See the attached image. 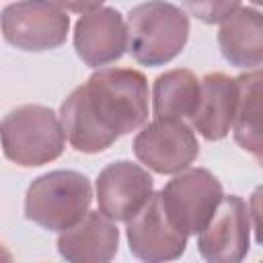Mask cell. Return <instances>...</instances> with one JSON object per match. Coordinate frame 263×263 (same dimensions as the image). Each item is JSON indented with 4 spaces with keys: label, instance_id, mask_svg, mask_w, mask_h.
I'll use <instances>...</instances> for the list:
<instances>
[{
    "label": "cell",
    "instance_id": "1",
    "mask_svg": "<svg viewBox=\"0 0 263 263\" xmlns=\"http://www.w3.org/2000/svg\"><path fill=\"white\" fill-rule=\"evenodd\" d=\"M60 121L70 144L84 154L103 152L148 117V82L132 68H103L62 103Z\"/></svg>",
    "mask_w": 263,
    "mask_h": 263
},
{
    "label": "cell",
    "instance_id": "2",
    "mask_svg": "<svg viewBox=\"0 0 263 263\" xmlns=\"http://www.w3.org/2000/svg\"><path fill=\"white\" fill-rule=\"evenodd\" d=\"M189 37L187 14L164 0L132 8L125 25V49L138 64L162 66L177 58Z\"/></svg>",
    "mask_w": 263,
    "mask_h": 263
},
{
    "label": "cell",
    "instance_id": "3",
    "mask_svg": "<svg viewBox=\"0 0 263 263\" xmlns=\"http://www.w3.org/2000/svg\"><path fill=\"white\" fill-rule=\"evenodd\" d=\"M0 142L8 160L21 166H41L64 152V127L43 105H21L0 121Z\"/></svg>",
    "mask_w": 263,
    "mask_h": 263
},
{
    "label": "cell",
    "instance_id": "4",
    "mask_svg": "<svg viewBox=\"0 0 263 263\" xmlns=\"http://www.w3.org/2000/svg\"><path fill=\"white\" fill-rule=\"evenodd\" d=\"M92 199L90 183L76 171H51L31 183L25 216L45 230H66L84 218Z\"/></svg>",
    "mask_w": 263,
    "mask_h": 263
},
{
    "label": "cell",
    "instance_id": "5",
    "mask_svg": "<svg viewBox=\"0 0 263 263\" xmlns=\"http://www.w3.org/2000/svg\"><path fill=\"white\" fill-rule=\"evenodd\" d=\"M158 195L168 222L185 236L197 234L224 197L220 181L208 168H189L177 175Z\"/></svg>",
    "mask_w": 263,
    "mask_h": 263
},
{
    "label": "cell",
    "instance_id": "6",
    "mask_svg": "<svg viewBox=\"0 0 263 263\" xmlns=\"http://www.w3.org/2000/svg\"><path fill=\"white\" fill-rule=\"evenodd\" d=\"M4 39L23 51H49L66 41L70 18L51 0H21L0 14Z\"/></svg>",
    "mask_w": 263,
    "mask_h": 263
},
{
    "label": "cell",
    "instance_id": "7",
    "mask_svg": "<svg viewBox=\"0 0 263 263\" xmlns=\"http://www.w3.org/2000/svg\"><path fill=\"white\" fill-rule=\"evenodd\" d=\"M140 162L160 175L185 171L199 154V144L189 125L181 119H156L142 127L134 140Z\"/></svg>",
    "mask_w": 263,
    "mask_h": 263
},
{
    "label": "cell",
    "instance_id": "8",
    "mask_svg": "<svg viewBox=\"0 0 263 263\" xmlns=\"http://www.w3.org/2000/svg\"><path fill=\"white\" fill-rule=\"evenodd\" d=\"M197 247L212 263H236L249 253L251 210L238 195L222 197L208 224L197 232Z\"/></svg>",
    "mask_w": 263,
    "mask_h": 263
},
{
    "label": "cell",
    "instance_id": "9",
    "mask_svg": "<svg viewBox=\"0 0 263 263\" xmlns=\"http://www.w3.org/2000/svg\"><path fill=\"white\" fill-rule=\"evenodd\" d=\"M152 197V177L142 166L119 160L105 166L97 179L99 212L113 222L132 220Z\"/></svg>",
    "mask_w": 263,
    "mask_h": 263
},
{
    "label": "cell",
    "instance_id": "10",
    "mask_svg": "<svg viewBox=\"0 0 263 263\" xmlns=\"http://www.w3.org/2000/svg\"><path fill=\"white\" fill-rule=\"evenodd\" d=\"M127 242L136 257L154 263L183 255L187 236L168 222L160 195L152 193L148 203L132 220H127Z\"/></svg>",
    "mask_w": 263,
    "mask_h": 263
},
{
    "label": "cell",
    "instance_id": "11",
    "mask_svg": "<svg viewBox=\"0 0 263 263\" xmlns=\"http://www.w3.org/2000/svg\"><path fill=\"white\" fill-rule=\"evenodd\" d=\"M74 49L90 66H107L125 51V23L115 8H97L80 16L74 27Z\"/></svg>",
    "mask_w": 263,
    "mask_h": 263
},
{
    "label": "cell",
    "instance_id": "12",
    "mask_svg": "<svg viewBox=\"0 0 263 263\" xmlns=\"http://www.w3.org/2000/svg\"><path fill=\"white\" fill-rule=\"evenodd\" d=\"M117 245L119 230L115 222L99 212H86L58 238L60 255L72 263H107L115 257Z\"/></svg>",
    "mask_w": 263,
    "mask_h": 263
},
{
    "label": "cell",
    "instance_id": "13",
    "mask_svg": "<svg viewBox=\"0 0 263 263\" xmlns=\"http://www.w3.org/2000/svg\"><path fill=\"white\" fill-rule=\"evenodd\" d=\"M238 99L236 78H230L222 72H210L199 80V101L189 117L193 127L205 140H222L234 119Z\"/></svg>",
    "mask_w": 263,
    "mask_h": 263
},
{
    "label": "cell",
    "instance_id": "14",
    "mask_svg": "<svg viewBox=\"0 0 263 263\" xmlns=\"http://www.w3.org/2000/svg\"><path fill=\"white\" fill-rule=\"evenodd\" d=\"M222 55L236 68L255 70L263 60V21L255 8H238L222 21L218 33Z\"/></svg>",
    "mask_w": 263,
    "mask_h": 263
},
{
    "label": "cell",
    "instance_id": "15",
    "mask_svg": "<svg viewBox=\"0 0 263 263\" xmlns=\"http://www.w3.org/2000/svg\"><path fill=\"white\" fill-rule=\"evenodd\" d=\"M199 101V80L187 68H177L160 74L154 80L152 105L156 119L191 117Z\"/></svg>",
    "mask_w": 263,
    "mask_h": 263
},
{
    "label": "cell",
    "instance_id": "16",
    "mask_svg": "<svg viewBox=\"0 0 263 263\" xmlns=\"http://www.w3.org/2000/svg\"><path fill=\"white\" fill-rule=\"evenodd\" d=\"M238 99L232 119L236 144L261 160V72L259 68L236 78Z\"/></svg>",
    "mask_w": 263,
    "mask_h": 263
},
{
    "label": "cell",
    "instance_id": "17",
    "mask_svg": "<svg viewBox=\"0 0 263 263\" xmlns=\"http://www.w3.org/2000/svg\"><path fill=\"white\" fill-rule=\"evenodd\" d=\"M187 10L205 25L226 21L240 8V0H185Z\"/></svg>",
    "mask_w": 263,
    "mask_h": 263
},
{
    "label": "cell",
    "instance_id": "18",
    "mask_svg": "<svg viewBox=\"0 0 263 263\" xmlns=\"http://www.w3.org/2000/svg\"><path fill=\"white\" fill-rule=\"evenodd\" d=\"M62 10H70V12H80V14H86V12H92L97 10L105 0H53Z\"/></svg>",
    "mask_w": 263,
    "mask_h": 263
},
{
    "label": "cell",
    "instance_id": "19",
    "mask_svg": "<svg viewBox=\"0 0 263 263\" xmlns=\"http://www.w3.org/2000/svg\"><path fill=\"white\" fill-rule=\"evenodd\" d=\"M10 259H12V255L6 251L4 245H0V261H10Z\"/></svg>",
    "mask_w": 263,
    "mask_h": 263
},
{
    "label": "cell",
    "instance_id": "20",
    "mask_svg": "<svg viewBox=\"0 0 263 263\" xmlns=\"http://www.w3.org/2000/svg\"><path fill=\"white\" fill-rule=\"evenodd\" d=\"M253 2H255V4H261V0H253Z\"/></svg>",
    "mask_w": 263,
    "mask_h": 263
}]
</instances>
